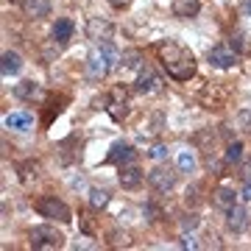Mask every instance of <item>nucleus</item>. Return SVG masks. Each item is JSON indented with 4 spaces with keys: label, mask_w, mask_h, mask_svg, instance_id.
<instances>
[{
    "label": "nucleus",
    "mask_w": 251,
    "mask_h": 251,
    "mask_svg": "<svg viewBox=\"0 0 251 251\" xmlns=\"http://www.w3.org/2000/svg\"><path fill=\"white\" fill-rule=\"evenodd\" d=\"M156 53H159L162 67L168 70V75L173 81H190L196 75V56L190 53L184 45H179V42H162L156 48Z\"/></svg>",
    "instance_id": "nucleus-1"
},
{
    "label": "nucleus",
    "mask_w": 251,
    "mask_h": 251,
    "mask_svg": "<svg viewBox=\"0 0 251 251\" xmlns=\"http://www.w3.org/2000/svg\"><path fill=\"white\" fill-rule=\"evenodd\" d=\"M28 243L36 251H53L64 246V234L56 226H34L31 234H28Z\"/></svg>",
    "instance_id": "nucleus-2"
},
{
    "label": "nucleus",
    "mask_w": 251,
    "mask_h": 251,
    "mask_svg": "<svg viewBox=\"0 0 251 251\" xmlns=\"http://www.w3.org/2000/svg\"><path fill=\"white\" fill-rule=\"evenodd\" d=\"M34 209H36L42 218H50V221H59V224H70V221H73L70 206L64 204V201H59L56 196L36 198V201H34Z\"/></svg>",
    "instance_id": "nucleus-3"
},
{
    "label": "nucleus",
    "mask_w": 251,
    "mask_h": 251,
    "mask_svg": "<svg viewBox=\"0 0 251 251\" xmlns=\"http://www.w3.org/2000/svg\"><path fill=\"white\" fill-rule=\"evenodd\" d=\"M106 112L109 117L115 120V123H123L126 117H128V92L117 84V87H112L106 95Z\"/></svg>",
    "instance_id": "nucleus-4"
},
{
    "label": "nucleus",
    "mask_w": 251,
    "mask_h": 251,
    "mask_svg": "<svg viewBox=\"0 0 251 251\" xmlns=\"http://www.w3.org/2000/svg\"><path fill=\"white\" fill-rule=\"evenodd\" d=\"M198 100H201V106L209 109V112H221V109L226 106V100H229V90H224L221 84L206 81L204 90L198 92Z\"/></svg>",
    "instance_id": "nucleus-5"
},
{
    "label": "nucleus",
    "mask_w": 251,
    "mask_h": 251,
    "mask_svg": "<svg viewBox=\"0 0 251 251\" xmlns=\"http://www.w3.org/2000/svg\"><path fill=\"white\" fill-rule=\"evenodd\" d=\"M148 184H151L156 193H171V190L176 187V173H173V168H168V165H156V168L148 173Z\"/></svg>",
    "instance_id": "nucleus-6"
},
{
    "label": "nucleus",
    "mask_w": 251,
    "mask_h": 251,
    "mask_svg": "<svg viewBox=\"0 0 251 251\" xmlns=\"http://www.w3.org/2000/svg\"><path fill=\"white\" fill-rule=\"evenodd\" d=\"M112 36H115V25H112L109 20H103V17H90L87 20V39L103 45V42H112Z\"/></svg>",
    "instance_id": "nucleus-7"
},
{
    "label": "nucleus",
    "mask_w": 251,
    "mask_h": 251,
    "mask_svg": "<svg viewBox=\"0 0 251 251\" xmlns=\"http://www.w3.org/2000/svg\"><path fill=\"white\" fill-rule=\"evenodd\" d=\"M209 64L218 67V70H229L237 64V50L232 45H215L209 50Z\"/></svg>",
    "instance_id": "nucleus-8"
},
{
    "label": "nucleus",
    "mask_w": 251,
    "mask_h": 251,
    "mask_svg": "<svg viewBox=\"0 0 251 251\" xmlns=\"http://www.w3.org/2000/svg\"><path fill=\"white\" fill-rule=\"evenodd\" d=\"M159 90H162V78L151 70V67H143L140 75H137V81H134V92L151 95V92H159Z\"/></svg>",
    "instance_id": "nucleus-9"
},
{
    "label": "nucleus",
    "mask_w": 251,
    "mask_h": 251,
    "mask_svg": "<svg viewBox=\"0 0 251 251\" xmlns=\"http://www.w3.org/2000/svg\"><path fill=\"white\" fill-rule=\"evenodd\" d=\"M137 159V151L131 148L128 143H115L112 145V151L106 156V165H117V168H123V165H131Z\"/></svg>",
    "instance_id": "nucleus-10"
},
{
    "label": "nucleus",
    "mask_w": 251,
    "mask_h": 251,
    "mask_svg": "<svg viewBox=\"0 0 251 251\" xmlns=\"http://www.w3.org/2000/svg\"><path fill=\"white\" fill-rule=\"evenodd\" d=\"M249 224H251V215H249V209H246V206L234 204L232 209H226V226H229L232 232H237V234L246 232Z\"/></svg>",
    "instance_id": "nucleus-11"
},
{
    "label": "nucleus",
    "mask_w": 251,
    "mask_h": 251,
    "mask_svg": "<svg viewBox=\"0 0 251 251\" xmlns=\"http://www.w3.org/2000/svg\"><path fill=\"white\" fill-rule=\"evenodd\" d=\"M112 70V64H109L106 53L103 50H95V53H90V59H87V73H90V78H103L106 73Z\"/></svg>",
    "instance_id": "nucleus-12"
},
{
    "label": "nucleus",
    "mask_w": 251,
    "mask_h": 251,
    "mask_svg": "<svg viewBox=\"0 0 251 251\" xmlns=\"http://www.w3.org/2000/svg\"><path fill=\"white\" fill-rule=\"evenodd\" d=\"M143 179H145L143 171L137 168L134 162H131V165H123V168H120V176H117V181H120L123 190H137L140 184H143Z\"/></svg>",
    "instance_id": "nucleus-13"
},
{
    "label": "nucleus",
    "mask_w": 251,
    "mask_h": 251,
    "mask_svg": "<svg viewBox=\"0 0 251 251\" xmlns=\"http://www.w3.org/2000/svg\"><path fill=\"white\" fill-rule=\"evenodd\" d=\"M14 98H20V100H42L45 98V90L36 84V81H20L17 87H14Z\"/></svg>",
    "instance_id": "nucleus-14"
},
{
    "label": "nucleus",
    "mask_w": 251,
    "mask_h": 251,
    "mask_svg": "<svg viewBox=\"0 0 251 251\" xmlns=\"http://www.w3.org/2000/svg\"><path fill=\"white\" fill-rule=\"evenodd\" d=\"M73 31H75V25H73V20H56V25H53V31H50V36H53V42L59 48H64L67 42L73 39Z\"/></svg>",
    "instance_id": "nucleus-15"
},
{
    "label": "nucleus",
    "mask_w": 251,
    "mask_h": 251,
    "mask_svg": "<svg viewBox=\"0 0 251 251\" xmlns=\"http://www.w3.org/2000/svg\"><path fill=\"white\" fill-rule=\"evenodd\" d=\"M201 11V0H173V17L190 20Z\"/></svg>",
    "instance_id": "nucleus-16"
},
{
    "label": "nucleus",
    "mask_w": 251,
    "mask_h": 251,
    "mask_svg": "<svg viewBox=\"0 0 251 251\" xmlns=\"http://www.w3.org/2000/svg\"><path fill=\"white\" fill-rule=\"evenodd\" d=\"M23 11H25V17L31 20H42L50 14V0H25L23 3Z\"/></svg>",
    "instance_id": "nucleus-17"
},
{
    "label": "nucleus",
    "mask_w": 251,
    "mask_h": 251,
    "mask_svg": "<svg viewBox=\"0 0 251 251\" xmlns=\"http://www.w3.org/2000/svg\"><path fill=\"white\" fill-rule=\"evenodd\" d=\"M234 198H237V193H234L232 187H218V190H212V204L218 206V209H232L234 204H237V201H234Z\"/></svg>",
    "instance_id": "nucleus-18"
},
{
    "label": "nucleus",
    "mask_w": 251,
    "mask_h": 251,
    "mask_svg": "<svg viewBox=\"0 0 251 251\" xmlns=\"http://www.w3.org/2000/svg\"><path fill=\"white\" fill-rule=\"evenodd\" d=\"M6 126H9V128H17V131H28V128L34 126V117L28 115V112H11V115L6 117Z\"/></svg>",
    "instance_id": "nucleus-19"
},
{
    "label": "nucleus",
    "mask_w": 251,
    "mask_h": 251,
    "mask_svg": "<svg viewBox=\"0 0 251 251\" xmlns=\"http://www.w3.org/2000/svg\"><path fill=\"white\" fill-rule=\"evenodd\" d=\"M39 171H42V165H39V162H34V159L23 162V165L17 168V173H20V181H23V184H28V181H34L36 176H39Z\"/></svg>",
    "instance_id": "nucleus-20"
},
{
    "label": "nucleus",
    "mask_w": 251,
    "mask_h": 251,
    "mask_svg": "<svg viewBox=\"0 0 251 251\" xmlns=\"http://www.w3.org/2000/svg\"><path fill=\"white\" fill-rule=\"evenodd\" d=\"M232 48L237 53H251V36L246 31H234L232 34Z\"/></svg>",
    "instance_id": "nucleus-21"
},
{
    "label": "nucleus",
    "mask_w": 251,
    "mask_h": 251,
    "mask_svg": "<svg viewBox=\"0 0 251 251\" xmlns=\"http://www.w3.org/2000/svg\"><path fill=\"white\" fill-rule=\"evenodd\" d=\"M20 67H23L20 56L6 50V53H3V75H14V73H20Z\"/></svg>",
    "instance_id": "nucleus-22"
},
{
    "label": "nucleus",
    "mask_w": 251,
    "mask_h": 251,
    "mask_svg": "<svg viewBox=\"0 0 251 251\" xmlns=\"http://www.w3.org/2000/svg\"><path fill=\"white\" fill-rule=\"evenodd\" d=\"M90 206L92 209H106L109 206V193L106 190H90Z\"/></svg>",
    "instance_id": "nucleus-23"
},
{
    "label": "nucleus",
    "mask_w": 251,
    "mask_h": 251,
    "mask_svg": "<svg viewBox=\"0 0 251 251\" xmlns=\"http://www.w3.org/2000/svg\"><path fill=\"white\" fill-rule=\"evenodd\" d=\"M62 103H64V98H59V100H50V103H48L45 106V115H42V126H50L53 123V117L59 115V112H62Z\"/></svg>",
    "instance_id": "nucleus-24"
},
{
    "label": "nucleus",
    "mask_w": 251,
    "mask_h": 251,
    "mask_svg": "<svg viewBox=\"0 0 251 251\" xmlns=\"http://www.w3.org/2000/svg\"><path fill=\"white\" fill-rule=\"evenodd\" d=\"M226 165H232V162H240L243 159V143H237V140H232V143L226 145V153H224Z\"/></svg>",
    "instance_id": "nucleus-25"
},
{
    "label": "nucleus",
    "mask_w": 251,
    "mask_h": 251,
    "mask_svg": "<svg viewBox=\"0 0 251 251\" xmlns=\"http://www.w3.org/2000/svg\"><path fill=\"white\" fill-rule=\"evenodd\" d=\"M123 67H143V50H137V48L126 50L123 53Z\"/></svg>",
    "instance_id": "nucleus-26"
},
{
    "label": "nucleus",
    "mask_w": 251,
    "mask_h": 251,
    "mask_svg": "<svg viewBox=\"0 0 251 251\" xmlns=\"http://www.w3.org/2000/svg\"><path fill=\"white\" fill-rule=\"evenodd\" d=\"M234 120H237V128H240V131H246V134H251V109H240Z\"/></svg>",
    "instance_id": "nucleus-27"
},
{
    "label": "nucleus",
    "mask_w": 251,
    "mask_h": 251,
    "mask_svg": "<svg viewBox=\"0 0 251 251\" xmlns=\"http://www.w3.org/2000/svg\"><path fill=\"white\" fill-rule=\"evenodd\" d=\"M179 168L181 171H193V168H196V156L190 151H181L179 153Z\"/></svg>",
    "instance_id": "nucleus-28"
},
{
    "label": "nucleus",
    "mask_w": 251,
    "mask_h": 251,
    "mask_svg": "<svg viewBox=\"0 0 251 251\" xmlns=\"http://www.w3.org/2000/svg\"><path fill=\"white\" fill-rule=\"evenodd\" d=\"M145 218L156 224V221H162V209H159L156 204H145Z\"/></svg>",
    "instance_id": "nucleus-29"
},
{
    "label": "nucleus",
    "mask_w": 251,
    "mask_h": 251,
    "mask_svg": "<svg viewBox=\"0 0 251 251\" xmlns=\"http://www.w3.org/2000/svg\"><path fill=\"white\" fill-rule=\"evenodd\" d=\"M240 181L246 184V187H251V159H249V162H243V168H240Z\"/></svg>",
    "instance_id": "nucleus-30"
},
{
    "label": "nucleus",
    "mask_w": 251,
    "mask_h": 251,
    "mask_svg": "<svg viewBox=\"0 0 251 251\" xmlns=\"http://www.w3.org/2000/svg\"><path fill=\"white\" fill-rule=\"evenodd\" d=\"M196 226H198V215H193V212H190V215L181 218V229H184V232H187V229H196Z\"/></svg>",
    "instance_id": "nucleus-31"
},
{
    "label": "nucleus",
    "mask_w": 251,
    "mask_h": 251,
    "mask_svg": "<svg viewBox=\"0 0 251 251\" xmlns=\"http://www.w3.org/2000/svg\"><path fill=\"white\" fill-rule=\"evenodd\" d=\"M148 156H151V159H165V156H168V148H165V145H153L151 151H148Z\"/></svg>",
    "instance_id": "nucleus-32"
},
{
    "label": "nucleus",
    "mask_w": 251,
    "mask_h": 251,
    "mask_svg": "<svg viewBox=\"0 0 251 251\" xmlns=\"http://www.w3.org/2000/svg\"><path fill=\"white\" fill-rule=\"evenodd\" d=\"M198 190H201V184H193V187H187V204H190V201H193V204L198 201Z\"/></svg>",
    "instance_id": "nucleus-33"
},
{
    "label": "nucleus",
    "mask_w": 251,
    "mask_h": 251,
    "mask_svg": "<svg viewBox=\"0 0 251 251\" xmlns=\"http://www.w3.org/2000/svg\"><path fill=\"white\" fill-rule=\"evenodd\" d=\"M115 9H126V6H131V0H109Z\"/></svg>",
    "instance_id": "nucleus-34"
},
{
    "label": "nucleus",
    "mask_w": 251,
    "mask_h": 251,
    "mask_svg": "<svg viewBox=\"0 0 251 251\" xmlns=\"http://www.w3.org/2000/svg\"><path fill=\"white\" fill-rule=\"evenodd\" d=\"M181 246H184V249H196L198 243L193 240V237H181Z\"/></svg>",
    "instance_id": "nucleus-35"
},
{
    "label": "nucleus",
    "mask_w": 251,
    "mask_h": 251,
    "mask_svg": "<svg viewBox=\"0 0 251 251\" xmlns=\"http://www.w3.org/2000/svg\"><path fill=\"white\" fill-rule=\"evenodd\" d=\"M243 14H251V0H246V3H243Z\"/></svg>",
    "instance_id": "nucleus-36"
},
{
    "label": "nucleus",
    "mask_w": 251,
    "mask_h": 251,
    "mask_svg": "<svg viewBox=\"0 0 251 251\" xmlns=\"http://www.w3.org/2000/svg\"><path fill=\"white\" fill-rule=\"evenodd\" d=\"M243 201H251V187L243 190Z\"/></svg>",
    "instance_id": "nucleus-37"
},
{
    "label": "nucleus",
    "mask_w": 251,
    "mask_h": 251,
    "mask_svg": "<svg viewBox=\"0 0 251 251\" xmlns=\"http://www.w3.org/2000/svg\"><path fill=\"white\" fill-rule=\"evenodd\" d=\"M9 3H14V6H23V3H25V0H9Z\"/></svg>",
    "instance_id": "nucleus-38"
}]
</instances>
